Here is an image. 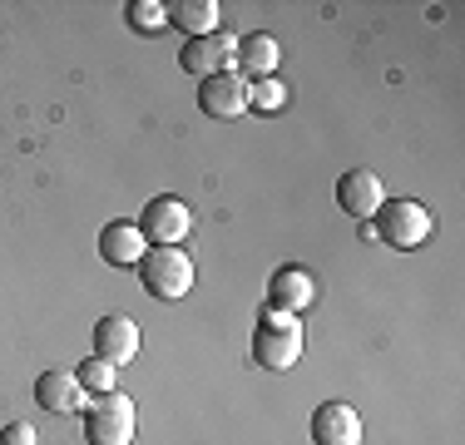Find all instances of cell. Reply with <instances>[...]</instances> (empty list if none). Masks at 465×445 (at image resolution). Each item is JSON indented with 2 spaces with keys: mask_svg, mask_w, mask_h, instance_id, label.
Segmentation results:
<instances>
[{
  "mask_svg": "<svg viewBox=\"0 0 465 445\" xmlns=\"http://www.w3.org/2000/svg\"><path fill=\"white\" fill-rule=\"evenodd\" d=\"M297 356H302V321L292 312L262 307L258 327H252V361L262 371H292Z\"/></svg>",
  "mask_w": 465,
  "mask_h": 445,
  "instance_id": "cell-1",
  "label": "cell"
},
{
  "mask_svg": "<svg viewBox=\"0 0 465 445\" xmlns=\"http://www.w3.org/2000/svg\"><path fill=\"white\" fill-rule=\"evenodd\" d=\"M430 232H436V218H430V208L416 203V198H391V203H381L371 213V238H381L386 248H396V252L420 248Z\"/></svg>",
  "mask_w": 465,
  "mask_h": 445,
  "instance_id": "cell-2",
  "label": "cell"
},
{
  "mask_svg": "<svg viewBox=\"0 0 465 445\" xmlns=\"http://www.w3.org/2000/svg\"><path fill=\"white\" fill-rule=\"evenodd\" d=\"M134 430H139V410L124 391L84 400V440L90 445H134Z\"/></svg>",
  "mask_w": 465,
  "mask_h": 445,
  "instance_id": "cell-3",
  "label": "cell"
},
{
  "mask_svg": "<svg viewBox=\"0 0 465 445\" xmlns=\"http://www.w3.org/2000/svg\"><path fill=\"white\" fill-rule=\"evenodd\" d=\"M139 282L149 297L173 302V297H183L193 287V258L183 248H149L139 258Z\"/></svg>",
  "mask_w": 465,
  "mask_h": 445,
  "instance_id": "cell-4",
  "label": "cell"
},
{
  "mask_svg": "<svg viewBox=\"0 0 465 445\" xmlns=\"http://www.w3.org/2000/svg\"><path fill=\"white\" fill-rule=\"evenodd\" d=\"M139 232L149 248H179V242L193 232V213H188L183 198H153V203H143V218H139Z\"/></svg>",
  "mask_w": 465,
  "mask_h": 445,
  "instance_id": "cell-5",
  "label": "cell"
},
{
  "mask_svg": "<svg viewBox=\"0 0 465 445\" xmlns=\"http://www.w3.org/2000/svg\"><path fill=\"white\" fill-rule=\"evenodd\" d=\"M232 60H238V35H223V30L198 35V40H183V50H179V64L188 74H198V80L232 70Z\"/></svg>",
  "mask_w": 465,
  "mask_h": 445,
  "instance_id": "cell-6",
  "label": "cell"
},
{
  "mask_svg": "<svg viewBox=\"0 0 465 445\" xmlns=\"http://www.w3.org/2000/svg\"><path fill=\"white\" fill-rule=\"evenodd\" d=\"M198 109H203L208 119H238L242 109H248V80H242L238 70L198 80Z\"/></svg>",
  "mask_w": 465,
  "mask_h": 445,
  "instance_id": "cell-7",
  "label": "cell"
},
{
  "mask_svg": "<svg viewBox=\"0 0 465 445\" xmlns=\"http://www.w3.org/2000/svg\"><path fill=\"white\" fill-rule=\"evenodd\" d=\"M381 203H386V188H381V178H376L371 169H347L337 178V208H341V213L371 222V213Z\"/></svg>",
  "mask_w": 465,
  "mask_h": 445,
  "instance_id": "cell-8",
  "label": "cell"
},
{
  "mask_svg": "<svg viewBox=\"0 0 465 445\" xmlns=\"http://www.w3.org/2000/svg\"><path fill=\"white\" fill-rule=\"evenodd\" d=\"M312 440L317 445H361V416L347 400H322L312 410Z\"/></svg>",
  "mask_w": 465,
  "mask_h": 445,
  "instance_id": "cell-9",
  "label": "cell"
},
{
  "mask_svg": "<svg viewBox=\"0 0 465 445\" xmlns=\"http://www.w3.org/2000/svg\"><path fill=\"white\" fill-rule=\"evenodd\" d=\"M94 356L109 366H129L139 356V327L134 317H99L94 321Z\"/></svg>",
  "mask_w": 465,
  "mask_h": 445,
  "instance_id": "cell-10",
  "label": "cell"
},
{
  "mask_svg": "<svg viewBox=\"0 0 465 445\" xmlns=\"http://www.w3.org/2000/svg\"><path fill=\"white\" fill-rule=\"evenodd\" d=\"M317 302V282L312 272H302V267H278V272L268 277V307L272 312H302Z\"/></svg>",
  "mask_w": 465,
  "mask_h": 445,
  "instance_id": "cell-11",
  "label": "cell"
},
{
  "mask_svg": "<svg viewBox=\"0 0 465 445\" xmlns=\"http://www.w3.org/2000/svg\"><path fill=\"white\" fill-rule=\"evenodd\" d=\"M35 400L45 410H54V416H74V410L84 406V386H80V376H74L70 366H50V371L35 381Z\"/></svg>",
  "mask_w": 465,
  "mask_h": 445,
  "instance_id": "cell-12",
  "label": "cell"
},
{
  "mask_svg": "<svg viewBox=\"0 0 465 445\" xmlns=\"http://www.w3.org/2000/svg\"><path fill=\"white\" fill-rule=\"evenodd\" d=\"M143 252H149V242H143L139 222H104V232H99V258L109 267H139Z\"/></svg>",
  "mask_w": 465,
  "mask_h": 445,
  "instance_id": "cell-13",
  "label": "cell"
},
{
  "mask_svg": "<svg viewBox=\"0 0 465 445\" xmlns=\"http://www.w3.org/2000/svg\"><path fill=\"white\" fill-rule=\"evenodd\" d=\"M278 60H282V50H278V40H272V35H242L232 70H238V74H252V80H272Z\"/></svg>",
  "mask_w": 465,
  "mask_h": 445,
  "instance_id": "cell-14",
  "label": "cell"
},
{
  "mask_svg": "<svg viewBox=\"0 0 465 445\" xmlns=\"http://www.w3.org/2000/svg\"><path fill=\"white\" fill-rule=\"evenodd\" d=\"M169 25L188 30V40L213 35V30H218V0H173V5H169Z\"/></svg>",
  "mask_w": 465,
  "mask_h": 445,
  "instance_id": "cell-15",
  "label": "cell"
},
{
  "mask_svg": "<svg viewBox=\"0 0 465 445\" xmlns=\"http://www.w3.org/2000/svg\"><path fill=\"white\" fill-rule=\"evenodd\" d=\"M80 386H84V396H109L119 386V366H109V361H99V356H84L80 361Z\"/></svg>",
  "mask_w": 465,
  "mask_h": 445,
  "instance_id": "cell-16",
  "label": "cell"
},
{
  "mask_svg": "<svg viewBox=\"0 0 465 445\" xmlns=\"http://www.w3.org/2000/svg\"><path fill=\"white\" fill-rule=\"evenodd\" d=\"M287 104V84L282 80H252L248 84V109H262V114H272V109Z\"/></svg>",
  "mask_w": 465,
  "mask_h": 445,
  "instance_id": "cell-17",
  "label": "cell"
},
{
  "mask_svg": "<svg viewBox=\"0 0 465 445\" xmlns=\"http://www.w3.org/2000/svg\"><path fill=\"white\" fill-rule=\"evenodd\" d=\"M124 15H129V25H134V30H143V35H153V30L169 25V5H153V0H134Z\"/></svg>",
  "mask_w": 465,
  "mask_h": 445,
  "instance_id": "cell-18",
  "label": "cell"
},
{
  "mask_svg": "<svg viewBox=\"0 0 465 445\" xmlns=\"http://www.w3.org/2000/svg\"><path fill=\"white\" fill-rule=\"evenodd\" d=\"M0 445H40L35 426H25V420H10L5 430H0Z\"/></svg>",
  "mask_w": 465,
  "mask_h": 445,
  "instance_id": "cell-19",
  "label": "cell"
}]
</instances>
